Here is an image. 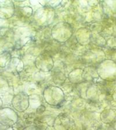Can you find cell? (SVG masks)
Wrapping results in <instances>:
<instances>
[{"mask_svg":"<svg viewBox=\"0 0 116 130\" xmlns=\"http://www.w3.org/2000/svg\"><path fill=\"white\" fill-rule=\"evenodd\" d=\"M45 99L49 104L57 105L64 99V93L62 90L57 87H49L44 91Z\"/></svg>","mask_w":116,"mask_h":130,"instance_id":"1","label":"cell"},{"mask_svg":"<svg viewBox=\"0 0 116 130\" xmlns=\"http://www.w3.org/2000/svg\"><path fill=\"white\" fill-rule=\"evenodd\" d=\"M24 130H40V129H38L37 128L34 127V126H28V127L26 128L25 129H24Z\"/></svg>","mask_w":116,"mask_h":130,"instance_id":"2","label":"cell"}]
</instances>
